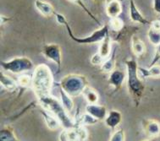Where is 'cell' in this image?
Wrapping results in <instances>:
<instances>
[{"label":"cell","instance_id":"32","mask_svg":"<svg viewBox=\"0 0 160 141\" xmlns=\"http://www.w3.org/2000/svg\"><path fill=\"white\" fill-rule=\"evenodd\" d=\"M152 8L156 14L160 15V0H153L152 1Z\"/></svg>","mask_w":160,"mask_h":141},{"label":"cell","instance_id":"30","mask_svg":"<svg viewBox=\"0 0 160 141\" xmlns=\"http://www.w3.org/2000/svg\"><path fill=\"white\" fill-rule=\"evenodd\" d=\"M160 61V44L158 46H156L155 48V52L154 56H153V58L151 62V65L150 66H152V65H155V64H158V63Z\"/></svg>","mask_w":160,"mask_h":141},{"label":"cell","instance_id":"21","mask_svg":"<svg viewBox=\"0 0 160 141\" xmlns=\"http://www.w3.org/2000/svg\"><path fill=\"white\" fill-rule=\"evenodd\" d=\"M76 126H89V125H94L96 124L98 120L93 118L92 116L88 114V112H85V113L81 114L80 116H77L75 119Z\"/></svg>","mask_w":160,"mask_h":141},{"label":"cell","instance_id":"5","mask_svg":"<svg viewBox=\"0 0 160 141\" xmlns=\"http://www.w3.org/2000/svg\"><path fill=\"white\" fill-rule=\"evenodd\" d=\"M88 85L89 83L87 77L78 74H69L64 75L59 82V87L71 97H76L82 95L83 90Z\"/></svg>","mask_w":160,"mask_h":141},{"label":"cell","instance_id":"20","mask_svg":"<svg viewBox=\"0 0 160 141\" xmlns=\"http://www.w3.org/2000/svg\"><path fill=\"white\" fill-rule=\"evenodd\" d=\"M82 95L84 96L88 104H97L99 101V95L98 91L89 85L83 90Z\"/></svg>","mask_w":160,"mask_h":141},{"label":"cell","instance_id":"17","mask_svg":"<svg viewBox=\"0 0 160 141\" xmlns=\"http://www.w3.org/2000/svg\"><path fill=\"white\" fill-rule=\"evenodd\" d=\"M140 77L142 79L148 78H160V65L155 64L150 66L148 69H144L139 67L138 69Z\"/></svg>","mask_w":160,"mask_h":141},{"label":"cell","instance_id":"11","mask_svg":"<svg viewBox=\"0 0 160 141\" xmlns=\"http://www.w3.org/2000/svg\"><path fill=\"white\" fill-rule=\"evenodd\" d=\"M130 20L134 23L142 24V25H151L152 22L147 20L143 15L140 12L136 5L135 0H130V9H129Z\"/></svg>","mask_w":160,"mask_h":141},{"label":"cell","instance_id":"7","mask_svg":"<svg viewBox=\"0 0 160 141\" xmlns=\"http://www.w3.org/2000/svg\"><path fill=\"white\" fill-rule=\"evenodd\" d=\"M42 53L48 60L52 61L57 64L58 71L59 72L61 69L62 60H63L61 46L56 43L45 44L42 48Z\"/></svg>","mask_w":160,"mask_h":141},{"label":"cell","instance_id":"29","mask_svg":"<svg viewBox=\"0 0 160 141\" xmlns=\"http://www.w3.org/2000/svg\"><path fill=\"white\" fill-rule=\"evenodd\" d=\"M104 61V59L100 56L98 52H97V53H95V54H93L92 56L90 62L93 66H101Z\"/></svg>","mask_w":160,"mask_h":141},{"label":"cell","instance_id":"26","mask_svg":"<svg viewBox=\"0 0 160 141\" xmlns=\"http://www.w3.org/2000/svg\"><path fill=\"white\" fill-rule=\"evenodd\" d=\"M109 28L114 32H120L124 29V21L119 17L112 18L109 21Z\"/></svg>","mask_w":160,"mask_h":141},{"label":"cell","instance_id":"34","mask_svg":"<svg viewBox=\"0 0 160 141\" xmlns=\"http://www.w3.org/2000/svg\"><path fill=\"white\" fill-rule=\"evenodd\" d=\"M143 141H152L151 139H146V140H143Z\"/></svg>","mask_w":160,"mask_h":141},{"label":"cell","instance_id":"22","mask_svg":"<svg viewBox=\"0 0 160 141\" xmlns=\"http://www.w3.org/2000/svg\"><path fill=\"white\" fill-rule=\"evenodd\" d=\"M115 66H116V52L115 50H113L110 57L103 62V63L100 66V69L102 72L110 74L115 69Z\"/></svg>","mask_w":160,"mask_h":141},{"label":"cell","instance_id":"23","mask_svg":"<svg viewBox=\"0 0 160 141\" xmlns=\"http://www.w3.org/2000/svg\"><path fill=\"white\" fill-rule=\"evenodd\" d=\"M59 95H60V101L63 106L69 113L72 112L75 107V103L73 101L72 97L64 91V90L59 87Z\"/></svg>","mask_w":160,"mask_h":141},{"label":"cell","instance_id":"4","mask_svg":"<svg viewBox=\"0 0 160 141\" xmlns=\"http://www.w3.org/2000/svg\"><path fill=\"white\" fill-rule=\"evenodd\" d=\"M54 15H55L58 23L65 26L70 37L74 41H76V43L81 44V45H91V44L100 43L109 34V26H108V24H106L104 26H102L101 28H99L98 30H96L90 36H88L86 37H77L74 35L72 30L70 28V24L68 23V21L64 15H61V14H58V13H55Z\"/></svg>","mask_w":160,"mask_h":141},{"label":"cell","instance_id":"3","mask_svg":"<svg viewBox=\"0 0 160 141\" xmlns=\"http://www.w3.org/2000/svg\"><path fill=\"white\" fill-rule=\"evenodd\" d=\"M38 101L41 105L42 108L58 118L61 124V127L64 129H70L76 126L75 119L70 117V113L65 110L61 101L58 98L52 96V95H48L38 97Z\"/></svg>","mask_w":160,"mask_h":141},{"label":"cell","instance_id":"16","mask_svg":"<svg viewBox=\"0 0 160 141\" xmlns=\"http://www.w3.org/2000/svg\"><path fill=\"white\" fill-rule=\"evenodd\" d=\"M35 7L38 9V12L43 15L44 17H50L52 15H55L54 8L53 6L48 2L43 1V0H36Z\"/></svg>","mask_w":160,"mask_h":141},{"label":"cell","instance_id":"33","mask_svg":"<svg viewBox=\"0 0 160 141\" xmlns=\"http://www.w3.org/2000/svg\"><path fill=\"white\" fill-rule=\"evenodd\" d=\"M93 1H94L95 3H101L102 0H93Z\"/></svg>","mask_w":160,"mask_h":141},{"label":"cell","instance_id":"1","mask_svg":"<svg viewBox=\"0 0 160 141\" xmlns=\"http://www.w3.org/2000/svg\"><path fill=\"white\" fill-rule=\"evenodd\" d=\"M126 67V85L129 95L132 98L135 105L138 107L144 94L145 86L142 82V79L139 75V66L137 60L134 58H129L125 60Z\"/></svg>","mask_w":160,"mask_h":141},{"label":"cell","instance_id":"6","mask_svg":"<svg viewBox=\"0 0 160 141\" xmlns=\"http://www.w3.org/2000/svg\"><path fill=\"white\" fill-rule=\"evenodd\" d=\"M1 69L15 75L23 74L35 69L34 63L27 57H15L7 61H1Z\"/></svg>","mask_w":160,"mask_h":141},{"label":"cell","instance_id":"8","mask_svg":"<svg viewBox=\"0 0 160 141\" xmlns=\"http://www.w3.org/2000/svg\"><path fill=\"white\" fill-rule=\"evenodd\" d=\"M127 75L122 70L115 69L114 71L109 74L108 79V83L110 86L113 87L114 92L119 91V90L122 87V85L126 80Z\"/></svg>","mask_w":160,"mask_h":141},{"label":"cell","instance_id":"25","mask_svg":"<svg viewBox=\"0 0 160 141\" xmlns=\"http://www.w3.org/2000/svg\"><path fill=\"white\" fill-rule=\"evenodd\" d=\"M148 38L152 45L158 46L160 44V29H155L151 26L148 32Z\"/></svg>","mask_w":160,"mask_h":141},{"label":"cell","instance_id":"14","mask_svg":"<svg viewBox=\"0 0 160 141\" xmlns=\"http://www.w3.org/2000/svg\"><path fill=\"white\" fill-rule=\"evenodd\" d=\"M40 112H41L42 117L43 118L44 122H45V124H46L48 129L54 131V130L58 129L61 127V124L58 120V118H55L53 115H52L50 112H48V111L43 109V108L41 110Z\"/></svg>","mask_w":160,"mask_h":141},{"label":"cell","instance_id":"18","mask_svg":"<svg viewBox=\"0 0 160 141\" xmlns=\"http://www.w3.org/2000/svg\"><path fill=\"white\" fill-rule=\"evenodd\" d=\"M131 50L136 57H141L146 51L145 43L136 35L131 37Z\"/></svg>","mask_w":160,"mask_h":141},{"label":"cell","instance_id":"2","mask_svg":"<svg viewBox=\"0 0 160 141\" xmlns=\"http://www.w3.org/2000/svg\"><path fill=\"white\" fill-rule=\"evenodd\" d=\"M53 85V76L49 66L40 63L33 69L32 75V89L37 98L51 95Z\"/></svg>","mask_w":160,"mask_h":141},{"label":"cell","instance_id":"13","mask_svg":"<svg viewBox=\"0 0 160 141\" xmlns=\"http://www.w3.org/2000/svg\"><path fill=\"white\" fill-rule=\"evenodd\" d=\"M105 9L106 14L110 19L119 17L122 13V4L119 0H109L106 4Z\"/></svg>","mask_w":160,"mask_h":141},{"label":"cell","instance_id":"9","mask_svg":"<svg viewBox=\"0 0 160 141\" xmlns=\"http://www.w3.org/2000/svg\"><path fill=\"white\" fill-rule=\"evenodd\" d=\"M142 129L146 135L149 138H157L160 135V123L155 119H143Z\"/></svg>","mask_w":160,"mask_h":141},{"label":"cell","instance_id":"19","mask_svg":"<svg viewBox=\"0 0 160 141\" xmlns=\"http://www.w3.org/2000/svg\"><path fill=\"white\" fill-rule=\"evenodd\" d=\"M0 84L4 89L9 91H14L17 89V86L19 85L17 80L5 75L3 71H0Z\"/></svg>","mask_w":160,"mask_h":141},{"label":"cell","instance_id":"10","mask_svg":"<svg viewBox=\"0 0 160 141\" xmlns=\"http://www.w3.org/2000/svg\"><path fill=\"white\" fill-rule=\"evenodd\" d=\"M85 112L88 114L92 116L93 118L98 119V121L104 120L105 118L108 115V111L104 106L98 105V104H88L85 107Z\"/></svg>","mask_w":160,"mask_h":141},{"label":"cell","instance_id":"27","mask_svg":"<svg viewBox=\"0 0 160 141\" xmlns=\"http://www.w3.org/2000/svg\"><path fill=\"white\" fill-rule=\"evenodd\" d=\"M17 83L22 88L32 87V76L27 75H20L17 78Z\"/></svg>","mask_w":160,"mask_h":141},{"label":"cell","instance_id":"15","mask_svg":"<svg viewBox=\"0 0 160 141\" xmlns=\"http://www.w3.org/2000/svg\"><path fill=\"white\" fill-rule=\"evenodd\" d=\"M100 56L102 57L104 60L110 57L112 53V37L110 35L108 34L103 40L99 43L98 52Z\"/></svg>","mask_w":160,"mask_h":141},{"label":"cell","instance_id":"31","mask_svg":"<svg viewBox=\"0 0 160 141\" xmlns=\"http://www.w3.org/2000/svg\"><path fill=\"white\" fill-rule=\"evenodd\" d=\"M70 1H71V2H73V3H77V4H79V5H80V6H81V7H82V9H84L85 11H86V12H87V13H88V15H90L91 17L92 18L93 20H96V21H98V20H97V19H95V17H94V16H93V15H92V13H91V12L88 11V8H87V7H86V6L84 5V3H82V0H70Z\"/></svg>","mask_w":160,"mask_h":141},{"label":"cell","instance_id":"12","mask_svg":"<svg viewBox=\"0 0 160 141\" xmlns=\"http://www.w3.org/2000/svg\"><path fill=\"white\" fill-rule=\"evenodd\" d=\"M122 122V114L117 110H111L108 112V115L105 118L104 124L107 128L112 130L116 129V128Z\"/></svg>","mask_w":160,"mask_h":141},{"label":"cell","instance_id":"28","mask_svg":"<svg viewBox=\"0 0 160 141\" xmlns=\"http://www.w3.org/2000/svg\"><path fill=\"white\" fill-rule=\"evenodd\" d=\"M109 141H125V130L121 128L114 129L111 134Z\"/></svg>","mask_w":160,"mask_h":141},{"label":"cell","instance_id":"24","mask_svg":"<svg viewBox=\"0 0 160 141\" xmlns=\"http://www.w3.org/2000/svg\"><path fill=\"white\" fill-rule=\"evenodd\" d=\"M0 141H20L13 128L10 126H4L0 131Z\"/></svg>","mask_w":160,"mask_h":141}]
</instances>
